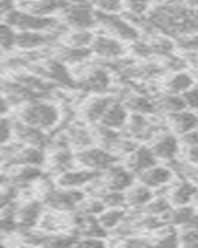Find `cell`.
Returning <instances> with one entry per match:
<instances>
[{"instance_id": "1", "label": "cell", "mask_w": 198, "mask_h": 248, "mask_svg": "<svg viewBox=\"0 0 198 248\" xmlns=\"http://www.w3.org/2000/svg\"><path fill=\"white\" fill-rule=\"evenodd\" d=\"M41 194L40 200L42 201L43 206L54 211L73 212L78 205L85 200L87 194L85 190L81 189H66L59 187L52 183L51 179L46 178L43 175L41 178Z\"/></svg>"}, {"instance_id": "2", "label": "cell", "mask_w": 198, "mask_h": 248, "mask_svg": "<svg viewBox=\"0 0 198 248\" xmlns=\"http://www.w3.org/2000/svg\"><path fill=\"white\" fill-rule=\"evenodd\" d=\"M59 108L47 99H37L25 103L19 112V121L41 130H51L61 123Z\"/></svg>"}, {"instance_id": "3", "label": "cell", "mask_w": 198, "mask_h": 248, "mask_svg": "<svg viewBox=\"0 0 198 248\" xmlns=\"http://www.w3.org/2000/svg\"><path fill=\"white\" fill-rule=\"evenodd\" d=\"M85 62H82L85 70L81 71V74H77L74 77V91L87 93V94H103V93H111L112 74L102 63H92L85 66Z\"/></svg>"}, {"instance_id": "4", "label": "cell", "mask_w": 198, "mask_h": 248, "mask_svg": "<svg viewBox=\"0 0 198 248\" xmlns=\"http://www.w3.org/2000/svg\"><path fill=\"white\" fill-rule=\"evenodd\" d=\"M155 116H144L138 113H131L127 117L122 133L127 138L138 141H150L156 134L167 129L165 118L162 121H154Z\"/></svg>"}, {"instance_id": "5", "label": "cell", "mask_w": 198, "mask_h": 248, "mask_svg": "<svg viewBox=\"0 0 198 248\" xmlns=\"http://www.w3.org/2000/svg\"><path fill=\"white\" fill-rule=\"evenodd\" d=\"M5 24L19 31H51L59 25V21L51 16H37L19 9H10L4 13Z\"/></svg>"}, {"instance_id": "6", "label": "cell", "mask_w": 198, "mask_h": 248, "mask_svg": "<svg viewBox=\"0 0 198 248\" xmlns=\"http://www.w3.org/2000/svg\"><path fill=\"white\" fill-rule=\"evenodd\" d=\"M97 25L104 30V34L112 36L122 43H133L140 39V31L129 24L122 14H108V13L94 12Z\"/></svg>"}, {"instance_id": "7", "label": "cell", "mask_w": 198, "mask_h": 248, "mask_svg": "<svg viewBox=\"0 0 198 248\" xmlns=\"http://www.w3.org/2000/svg\"><path fill=\"white\" fill-rule=\"evenodd\" d=\"M74 160L77 167L94 170V171H103L112 167L113 164L119 163L120 159L105 150L104 148L99 145H91L77 150L74 153Z\"/></svg>"}, {"instance_id": "8", "label": "cell", "mask_w": 198, "mask_h": 248, "mask_svg": "<svg viewBox=\"0 0 198 248\" xmlns=\"http://www.w3.org/2000/svg\"><path fill=\"white\" fill-rule=\"evenodd\" d=\"M94 12L92 4H70L61 12V23L73 30H91L97 26Z\"/></svg>"}, {"instance_id": "9", "label": "cell", "mask_w": 198, "mask_h": 248, "mask_svg": "<svg viewBox=\"0 0 198 248\" xmlns=\"http://www.w3.org/2000/svg\"><path fill=\"white\" fill-rule=\"evenodd\" d=\"M0 94L6 99L9 106L25 105V103L37 101V99L48 98L45 94L35 92L26 86L21 85L16 79L6 78H0Z\"/></svg>"}, {"instance_id": "10", "label": "cell", "mask_w": 198, "mask_h": 248, "mask_svg": "<svg viewBox=\"0 0 198 248\" xmlns=\"http://www.w3.org/2000/svg\"><path fill=\"white\" fill-rule=\"evenodd\" d=\"M43 211L45 206L40 199H30L21 205H16L15 218L17 222V232L21 233L36 229Z\"/></svg>"}, {"instance_id": "11", "label": "cell", "mask_w": 198, "mask_h": 248, "mask_svg": "<svg viewBox=\"0 0 198 248\" xmlns=\"http://www.w3.org/2000/svg\"><path fill=\"white\" fill-rule=\"evenodd\" d=\"M150 141L151 144L149 147L153 150L157 160L167 163V161L177 158L181 152V144H180L177 136L169 129H165L156 134Z\"/></svg>"}, {"instance_id": "12", "label": "cell", "mask_w": 198, "mask_h": 248, "mask_svg": "<svg viewBox=\"0 0 198 248\" xmlns=\"http://www.w3.org/2000/svg\"><path fill=\"white\" fill-rule=\"evenodd\" d=\"M13 134L16 137V140L23 143L24 145L47 149L51 144V134H47L45 130L23 123L19 119L13 121Z\"/></svg>"}, {"instance_id": "13", "label": "cell", "mask_w": 198, "mask_h": 248, "mask_svg": "<svg viewBox=\"0 0 198 248\" xmlns=\"http://www.w3.org/2000/svg\"><path fill=\"white\" fill-rule=\"evenodd\" d=\"M46 163L45 149L30 145H20L13 154L4 159L5 167H41Z\"/></svg>"}, {"instance_id": "14", "label": "cell", "mask_w": 198, "mask_h": 248, "mask_svg": "<svg viewBox=\"0 0 198 248\" xmlns=\"http://www.w3.org/2000/svg\"><path fill=\"white\" fill-rule=\"evenodd\" d=\"M92 55L100 59V61H111L120 59L127 54V47L119 40L108 35H94V39L89 46Z\"/></svg>"}, {"instance_id": "15", "label": "cell", "mask_w": 198, "mask_h": 248, "mask_svg": "<svg viewBox=\"0 0 198 248\" xmlns=\"http://www.w3.org/2000/svg\"><path fill=\"white\" fill-rule=\"evenodd\" d=\"M114 99H116V96L111 93L93 94L81 106V117L83 122L91 125L99 123L107 108L111 106Z\"/></svg>"}, {"instance_id": "16", "label": "cell", "mask_w": 198, "mask_h": 248, "mask_svg": "<svg viewBox=\"0 0 198 248\" xmlns=\"http://www.w3.org/2000/svg\"><path fill=\"white\" fill-rule=\"evenodd\" d=\"M124 165L129 171L133 172L135 176L141 174L142 171L147 170L149 168L154 167L158 163L156 156L154 155L153 150L146 144H139L138 147L133 150L129 155L125 156Z\"/></svg>"}, {"instance_id": "17", "label": "cell", "mask_w": 198, "mask_h": 248, "mask_svg": "<svg viewBox=\"0 0 198 248\" xmlns=\"http://www.w3.org/2000/svg\"><path fill=\"white\" fill-rule=\"evenodd\" d=\"M102 171H94L89 169H78V167L70 169L65 172H61L56 176L55 185L66 189H81L91 184L97 179Z\"/></svg>"}, {"instance_id": "18", "label": "cell", "mask_w": 198, "mask_h": 248, "mask_svg": "<svg viewBox=\"0 0 198 248\" xmlns=\"http://www.w3.org/2000/svg\"><path fill=\"white\" fill-rule=\"evenodd\" d=\"M166 198L169 199L172 207L191 205L197 198V186L195 183L187 180L177 179L176 183L172 180L167 185Z\"/></svg>"}, {"instance_id": "19", "label": "cell", "mask_w": 198, "mask_h": 248, "mask_svg": "<svg viewBox=\"0 0 198 248\" xmlns=\"http://www.w3.org/2000/svg\"><path fill=\"white\" fill-rule=\"evenodd\" d=\"M58 132H62L65 134L70 147L74 148L76 150L91 147L96 144L93 130L83 125L82 123L71 122L62 130H58Z\"/></svg>"}, {"instance_id": "20", "label": "cell", "mask_w": 198, "mask_h": 248, "mask_svg": "<svg viewBox=\"0 0 198 248\" xmlns=\"http://www.w3.org/2000/svg\"><path fill=\"white\" fill-rule=\"evenodd\" d=\"M165 123L170 132H172L176 136H181L184 133L197 129V114H196V110L186 108L180 112L165 116Z\"/></svg>"}, {"instance_id": "21", "label": "cell", "mask_w": 198, "mask_h": 248, "mask_svg": "<svg viewBox=\"0 0 198 248\" xmlns=\"http://www.w3.org/2000/svg\"><path fill=\"white\" fill-rule=\"evenodd\" d=\"M173 179H175V176H173V172L171 171L170 168L167 165H158V164L138 175L139 183L150 187L154 191L167 185V184H170Z\"/></svg>"}, {"instance_id": "22", "label": "cell", "mask_w": 198, "mask_h": 248, "mask_svg": "<svg viewBox=\"0 0 198 248\" xmlns=\"http://www.w3.org/2000/svg\"><path fill=\"white\" fill-rule=\"evenodd\" d=\"M45 165H48L50 171L54 175H58L70 169L76 168V160H74V152L71 148H54L51 154L46 155Z\"/></svg>"}, {"instance_id": "23", "label": "cell", "mask_w": 198, "mask_h": 248, "mask_svg": "<svg viewBox=\"0 0 198 248\" xmlns=\"http://www.w3.org/2000/svg\"><path fill=\"white\" fill-rule=\"evenodd\" d=\"M162 220L166 225H170L176 229H184V227H197V211L191 205L177 206L172 207L167 212Z\"/></svg>"}, {"instance_id": "24", "label": "cell", "mask_w": 198, "mask_h": 248, "mask_svg": "<svg viewBox=\"0 0 198 248\" xmlns=\"http://www.w3.org/2000/svg\"><path fill=\"white\" fill-rule=\"evenodd\" d=\"M15 170L8 176V184L15 189H28L32 184L42 178L43 171L41 167H14Z\"/></svg>"}, {"instance_id": "25", "label": "cell", "mask_w": 198, "mask_h": 248, "mask_svg": "<svg viewBox=\"0 0 198 248\" xmlns=\"http://www.w3.org/2000/svg\"><path fill=\"white\" fill-rule=\"evenodd\" d=\"M129 114H130L129 110L125 108L122 102L116 98L112 102L111 106L107 108V110H105L103 117L99 121V123L97 124L104 125V127L111 128V129L122 130L124 128L125 123H127Z\"/></svg>"}, {"instance_id": "26", "label": "cell", "mask_w": 198, "mask_h": 248, "mask_svg": "<svg viewBox=\"0 0 198 248\" xmlns=\"http://www.w3.org/2000/svg\"><path fill=\"white\" fill-rule=\"evenodd\" d=\"M68 5L67 0H28L21 3L24 12L37 16H50L57 12H62Z\"/></svg>"}, {"instance_id": "27", "label": "cell", "mask_w": 198, "mask_h": 248, "mask_svg": "<svg viewBox=\"0 0 198 248\" xmlns=\"http://www.w3.org/2000/svg\"><path fill=\"white\" fill-rule=\"evenodd\" d=\"M127 209H142L154 198V190L140 183H134L124 191Z\"/></svg>"}, {"instance_id": "28", "label": "cell", "mask_w": 198, "mask_h": 248, "mask_svg": "<svg viewBox=\"0 0 198 248\" xmlns=\"http://www.w3.org/2000/svg\"><path fill=\"white\" fill-rule=\"evenodd\" d=\"M154 101H155L157 113L160 117L186 109V105H184L181 94H171V93L160 91L154 97Z\"/></svg>"}, {"instance_id": "29", "label": "cell", "mask_w": 198, "mask_h": 248, "mask_svg": "<svg viewBox=\"0 0 198 248\" xmlns=\"http://www.w3.org/2000/svg\"><path fill=\"white\" fill-rule=\"evenodd\" d=\"M195 85V78L190 72H186V71L172 72V75L167 79H165L162 83V92L171 93V94H181Z\"/></svg>"}, {"instance_id": "30", "label": "cell", "mask_w": 198, "mask_h": 248, "mask_svg": "<svg viewBox=\"0 0 198 248\" xmlns=\"http://www.w3.org/2000/svg\"><path fill=\"white\" fill-rule=\"evenodd\" d=\"M127 207H118V209H105L102 214L97 216V220L100 223L103 229L108 232L113 231L115 227H118L123 221L127 218Z\"/></svg>"}, {"instance_id": "31", "label": "cell", "mask_w": 198, "mask_h": 248, "mask_svg": "<svg viewBox=\"0 0 198 248\" xmlns=\"http://www.w3.org/2000/svg\"><path fill=\"white\" fill-rule=\"evenodd\" d=\"M62 45L70 46V47H89L94 39V34L91 30H67L62 35Z\"/></svg>"}, {"instance_id": "32", "label": "cell", "mask_w": 198, "mask_h": 248, "mask_svg": "<svg viewBox=\"0 0 198 248\" xmlns=\"http://www.w3.org/2000/svg\"><path fill=\"white\" fill-rule=\"evenodd\" d=\"M171 209H172V205H171L166 196H164V195H154V198L142 207L141 211L146 215L157 216L162 218Z\"/></svg>"}, {"instance_id": "33", "label": "cell", "mask_w": 198, "mask_h": 248, "mask_svg": "<svg viewBox=\"0 0 198 248\" xmlns=\"http://www.w3.org/2000/svg\"><path fill=\"white\" fill-rule=\"evenodd\" d=\"M107 209L127 207L124 191H104L98 196Z\"/></svg>"}, {"instance_id": "34", "label": "cell", "mask_w": 198, "mask_h": 248, "mask_svg": "<svg viewBox=\"0 0 198 248\" xmlns=\"http://www.w3.org/2000/svg\"><path fill=\"white\" fill-rule=\"evenodd\" d=\"M178 246L184 248H196L198 246L197 227L177 229Z\"/></svg>"}, {"instance_id": "35", "label": "cell", "mask_w": 198, "mask_h": 248, "mask_svg": "<svg viewBox=\"0 0 198 248\" xmlns=\"http://www.w3.org/2000/svg\"><path fill=\"white\" fill-rule=\"evenodd\" d=\"M123 1L124 0H92V5L99 12L118 14L119 12H122Z\"/></svg>"}, {"instance_id": "36", "label": "cell", "mask_w": 198, "mask_h": 248, "mask_svg": "<svg viewBox=\"0 0 198 248\" xmlns=\"http://www.w3.org/2000/svg\"><path fill=\"white\" fill-rule=\"evenodd\" d=\"M175 48L181 50L182 52H190V51H197V36L196 34L181 35L175 37Z\"/></svg>"}, {"instance_id": "37", "label": "cell", "mask_w": 198, "mask_h": 248, "mask_svg": "<svg viewBox=\"0 0 198 248\" xmlns=\"http://www.w3.org/2000/svg\"><path fill=\"white\" fill-rule=\"evenodd\" d=\"M123 8H125L124 12L136 15H144L150 9V0H124Z\"/></svg>"}, {"instance_id": "38", "label": "cell", "mask_w": 198, "mask_h": 248, "mask_svg": "<svg viewBox=\"0 0 198 248\" xmlns=\"http://www.w3.org/2000/svg\"><path fill=\"white\" fill-rule=\"evenodd\" d=\"M19 190L15 189L14 186L6 184L5 187H0V211L6 209L9 205H12L17 196Z\"/></svg>"}, {"instance_id": "39", "label": "cell", "mask_w": 198, "mask_h": 248, "mask_svg": "<svg viewBox=\"0 0 198 248\" xmlns=\"http://www.w3.org/2000/svg\"><path fill=\"white\" fill-rule=\"evenodd\" d=\"M13 137V121L4 116H0V148L10 141Z\"/></svg>"}, {"instance_id": "40", "label": "cell", "mask_w": 198, "mask_h": 248, "mask_svg": "<svg viewBox=\"0 0 198 248\" xmlns=\"http://www.w3.org/2000/svg\"><path fill=\"white\" fill-rule=\"evenodd\" d=\"M107 238H99V237H78L74 247H91V248H100L107 247Z\"/></svg>"}, {"instance_id": "41", "label": "cell", "mask_w": 198, "mask_h": 248, "mask_svg": "<svg viewBox=\"0 0 198 248\" xmlns=\"http://www.w3.org/2000/svg\"><path fill=\"white\" fill-rule=\"evenodd\" d=\"M181 97L184 99V105H186L187 109L196 110L197 109V86H192L184 93H181Z\"/></svg>"}, {"instance_id": "42", "label": "cell", "mask_w": 198, "mask_h": 248, "mask_svg": "<svg viewBox=\"0 0 198 248\" xmlns=\"http://www.w3.org/2000/svg\"><path fill=\"white\" fill-rule=\"evenodd\" d=\"M181 147H197L198 138H197V129L190 130V132L184 133L178 138Z\"/></svg>"}, {"instance_id": "43", "label": "cell", "mask_w": 198, "mask_h": 248, "mask_svg": "<svg viewBox=\"0 0 198 248\" xmlns=\"http://www.w3.org/2000/svg\"><path fill=\"white\" fill-rule=\"evenodd\" d=\"M182 149H184V156L182 159L186 160L187 163L192 164L197 167V147H181Z\"/></svg>"}, {"instance_id": "44", "label": "cell", "mask_w": 198, "mask_h": 248, "mask_svg": "<svg viewBox=\"0 0 198 248\" xmlns=\"http://www.w3.org/2000/svg\"><path fill=\"white\" fill-rule=\"evenodd\" d=\"M9 107H10V106H9V103L6 102V99L0 94V116H4V114L8 112Z\"/></svg>"}, {"instance_id": "45", "label": "cell", "mask_w": 198, "mask_h": 248, "mask_svg": "<svg viewBox=\"0 0 198 248\" xmlns=\"http://www.w3.org/2000/svg\"><path fill=\"white\" fill-rule=\"evenodd\" d=\"M70 4H92V0H67Z\"/></svg>"}, {"instance_id": "46", "label": "cell", "mask_w": 198, "mask_h": 248, "mask_svg": "<svg viewBox=\"0 0 198 248\" xmlns=\"http://www.w3.org/2000/svg\"><path fill=\"white\" fill-rule=\"evenodd\" d=\"M8 184V176L5 174H0V187Z\"/></svg>"}, {"instance_id": "47", "label": "cell", "mask_w": 198, "mask_h": 248, "mask_svg": "<svg viewBox=\"0 0 198 248\" xmlns=\"http://www.w3.org/2000/svg\"><path fill=\"white\" fill-rule=\"evenodd\" d=\"M3 163H4V159H3V156H1V155H0V167H1V165H3Z\"/></svg>"}, {"instance_id": "48", "label": "cell", "mask_w": 198, "mask_h": 248, "mask_svg": "<svg viewBox=\"0 0 198 248\" xmlns=\"http://www.w3.org/2000/svg\"><path fill=\"white\" fill-rule=\"evenodd\" d=\"M15 1H21V3H24V1H28V0H15Z\"/></svg>"}, {"instance_id": "49", "label": "cell", "mask_w": 198, "mask_h": 248, "mask_svg": "<svg viewBox=\"0 0 198 248\" xmlns=\"http://www.w3.org/2000/svg\"><path fill=\"white\" fill-rule=\"evenodd\" d=\"M151 1V0H150ZM156 1H160V3H162V1H165V0H156Z\"/></svg>"}]
</instances>
